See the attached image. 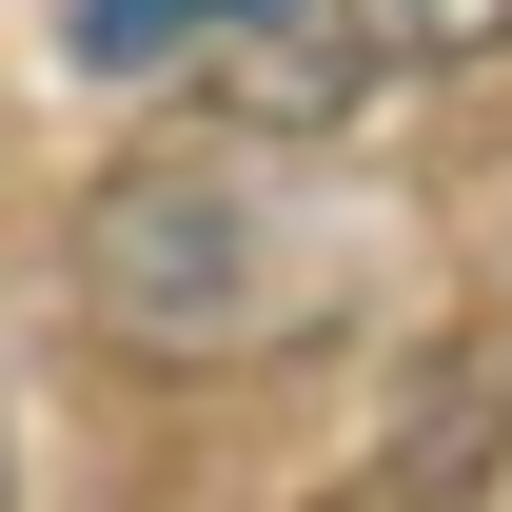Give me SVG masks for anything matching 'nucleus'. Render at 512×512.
Wrapping results in <instances>:
<instances>
[{
    "label": "nucleus",
    "mask_w": 512,
    "mask_h": 512,
    "mask_svg": "<svg viewBox=\"0 0 512 512\" xmlns=\"http://www.w3.org/2000/svg\"><path fill=\"white\" fill-rule=\"evenodd\" d=\"M296 0H60V40L99 79H158V60H217V40H276Z\"/></svg>",
    "instance_id": "7ed1b4c3"
},
{
    "label": "nucleus",
    "mask_w": 512,
    "mask_h": 512,
    "mask_svg": "<svg viewBox=\"0 0 512 512\" xmlns=\"http://www.w3.org/2000/svg\"><path fill=\"white\" fill-rule=\"evenodd\" d=\"M512 60V0H335L316 20V60L276 79L256 119H335V99H394V79H473Z\"/></svg>",
    "instance_id": "f03ea898"
},
{
    "label": "nucleus",
    "mask_w": 512,
    "mask_h": 512,
    "mask_svg": "<svg viewBox=\"0 0 512 512\" xmlns=\"http://www.w3.org/2000/svg\"><path fill=\"white\" fill-rule=\"evenodd\" d=\"M335 256H355L335 197L296 178V158H256V138H178V158H119V178L79 197V296H99V335H119V355H178V375L316 335Z\"/></svg>",
    "instance_id": "f257e3e1"
}]
</instances>
